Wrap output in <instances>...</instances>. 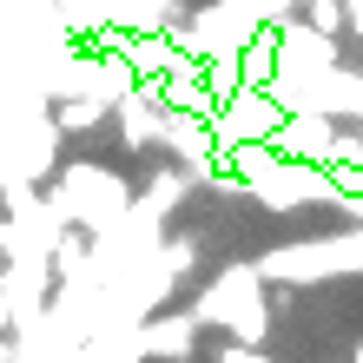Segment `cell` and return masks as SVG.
I'll return each instance as SVG.
<instances>
[{
    "instance_id": "4",
    "label": "cell",
    "mask_w": 363,
    "mask_h": 363,
    "mask_svg": "<svg viewBox=\"0 0 363 363\" xmlns=\"http://www.w3.org/2000/svg\"><path fill=\"white\" fill-rule=\"evenodd\" d=\"M277 152L284 159H304V165H330V145H337V119L330 113H284L277 125Z\"/></svg>"
},
{
    "instance_id": "9",
    "label": "cell",
    "mask_w": 363,
    "mask_h": 363,
    "mask_svg": "<svg viewBox=\"0 0 363 363\" xmlns=\"http://www.w3.org/2000/svg\"><path fill=\"white\" fill-rule=\"evenodd\" d=\"M344 13H350V33L363 40V0H344Z\"/></svg>"
},
{
    "instance_id": "2",
    "label": "cell",
    "mask_w": 363,
    "mask_h": 363,
    "mask_svg": "<svg viewBox=\"0 0 363 363\" xmlns=\"http://www.w3.org/2000/svg\"><path fill=\"white\" fill-rule=\"evenodd\" d=\"M47 205L60 211V218L67 225H79V231H113L125 211H133V185H125L119 172H106V165H67V172H60V185L47 191Z\"/></svg>"
},
{
    "instance_id": "6",
    "label": "cell",
    "mask_w": 363,
    "mask_h": 363,
    "mask_svg": "<svg viewBox=\"0 0 363 363\" xmlns=\"http://www.w3.org/2000/svg\"><path fill=\"white\" fill-rule=\"evenodd\" d=\"M304 27H317V33H330V40H344L350 33V13H344V0H304Z\"/></svg>"
},
{
    "instance_id": "7",
    "label": "cell",
    "mask_w": 363,
    "mask_h": 363,
    "mask_svg": "<svg viewBox=\"0 0 363 363\" xmlns=\"http://www.w3.org/2000/svg\"><path fill=\"white\" fill-rule=\"evenodd\" d=\"M152 264H159V271H172V277H185L191 264H199V238H172V245H165Z\"/></svg>"
},
{
    "instance_id": "3",
    "label": "cell",
    "mask_w": 363,
    "mask_h": 363,
    "mask_svg": "<svg viewBox=\"0 0 363 363\" xmlns=\"http://www.w3.org/2000/svg\"><path fill=\"white\" fill-rule=\"evenodd\" d=\"M211 125H218L225 152H231V145H271L277 125H284V99H277L271 86H238L218 113H211Z\"/></svg>"
},
{
    "instance_id": "10",
    "label": "cell",
    "mask_w": 363,
    "mask_h": 363,
    "mask_svg": "<svg viewBox=\"0 0 363 363\" xmlns=\"http://www.w3.org/2000/svg\"><path fill=\"white\" fill-rule=\"evenodd\" d=\"M357 363H363V344H357Z\"/></svg>"
},
{
    "instance_id": "8",
    "label": "cell",
    "mask_w": 363,
    "mask_h": 363,
    "mask_svg": "<svg viewBox=\"0 0 363 363\" xmlns=\"http://www.w3.org/2000/svg\"><path fill=\"white\" fill-rule=\"evenodd\" d=\"M218 363H271V357H264V350H251V344H225Z\"/></svg>"
},
{
    "instance_id": "1",
    "label": "cell",
    "mask_w": 363,
    "mask_h": 363,
    "mask_svg": "<svg viewBox=\"0 0 363 363\" xmlns=\"http://www.w3.org/2000/svg\"><path fill=\"white\" fill-rule=\"evenodd\" d=\"M191 317H199V324H225V330H231V344L264 350V330H271L264 271H258V264H231V271H218V277H211V284L199 291Z\"/></svg>"
},
{
    "instance_id": "5",
    "label": "cell",
    "mask_w": 363,
    "mask_h": 363,
    "mask_svg": "<svg viewBox=\"0 0 363 363\" xmlns=\"http://www.w3.org/2000/svg\"><path fill=\"white\" fill-rule=\"evenodd\" d=\"M106 113H113V106H106V99H86V93H67V99L53 106V125H60V133H93V125H99Z\"/></svg>"
}]
</instances>
